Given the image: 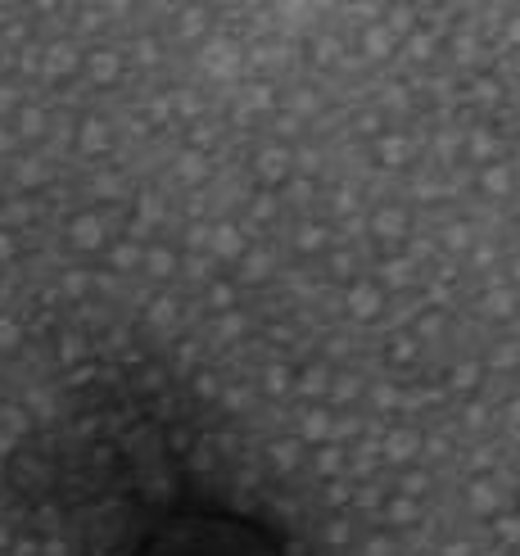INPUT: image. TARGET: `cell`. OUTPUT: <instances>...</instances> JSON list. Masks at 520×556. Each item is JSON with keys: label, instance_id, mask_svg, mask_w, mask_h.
<instances>
[{"label": "cell", "instance_id": "6da1fadb", "mask_svg": "<svg viewBox=\"0 0 520 556\" xmlns=\"http://www.w3.org/2000/svg\"><path fill=\"white\" fill-rule=\"evenodd\" d=\"M141 556H263V552L235 529L190 525V529H177V534H158Z\"/></svg>", "mask_w": 520, "mask_h": 556}]
</instances>
